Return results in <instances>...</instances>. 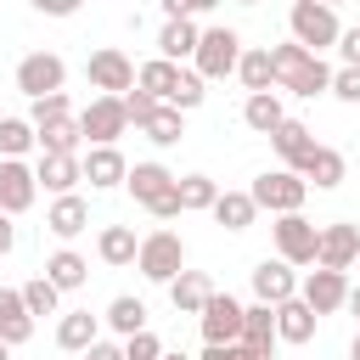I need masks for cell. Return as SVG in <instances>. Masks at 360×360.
I'll list each match as a JSON object with an SVG mask.
<instances>
[{"instance_id": "obj_43", "label": "cell", "mask_w": 360, "mask_h": 360, "mask_svg": "<svg viewBox=\"0 0 360 360\" xmlns=\"http://www.w3.org/2000/svg\"><path fill=\"white\" fill-rule=\"evenodd\" d=\"M197 360H264V354H253L248 343H208Z\"/></svg>"}, {"instance_id": "obj_30", "label": "cell", "mask_w": 360, "mask_h": 360, "mask_svg": "<svg viewBox=\"0 0 360 360\" xmlns=\"http://www.w3.org/2000/svg\"><path fill=\"white\" fill-rule=\"evenodd\" d=\"M304 180H315L321 191H332V186H343V174H349V163H343V152L338 146H315L309 158H304V169H298Z\"/></svg>"}, {"instance_id": "obj_16", "label": "cell", "mask_w": 360, "mask_h": 360, "mask_svg": "<svg viewBox=\"0 0 360 360\" xmlns=\"http://www.w3.org/2000/svg\"><path fill=\"white\" fill-rule=\"evenodd\" d=\"M270 146H276L281 169H304V158H309L321 141H315V129H309V124H298V118H281V124L270 129Z\"/></svg>"}, {"instance_id": "obj_26", "label": "cell", "mask_w": 360, "mask_h": 360, "mask_svg": "<svg viewBox=\"0 0 360 360\" xmlns=\"http://www.w3.org/2000/svg\"><path fill=\"white\" fill-rule=\"evenodd\" d=\"M208 298H214V281H208L202 270H180V276L169 281V304H174L180 315H202Z\"/></svg>"}, {"instance_id": "obj_47", "label": "cell", "mask_w": 360, "mask_h": 360, "mask_svg": "<svg viewBox=\"0 0 360 360\" xmlns=\"http://www.w3.org/2000/svg\"><path fill=\"white\" fill-rule=\"evenodd\" d=\"M84 360H124V343H101V338H96V343L84 349Z\"/></svg>"}, {"instance_id": "obj_39", "label": "cell", "mask_w": 360, "mask_h": 360, "mask_svg": "<svg viewBox=\"0 0 360 360\" xmlns=\"http://www.w3.org/2000/svg\"><path fill=\"white\" fill-rule=\"evenodd\" d=\"M208 101V79L197 73V68H180V90H174V107L180 112H191V107H202Z\"/></svg>"}, {"instance_id": "obj_3", "label": "cell", "mask_w": 360, "mask_h": 360, "mask_svg": "<svg viewBox=\"0 0 360 360\" xmlns=\"http://www.w3.org/2000/svg\"><path fill=\"white\" fill-rule=\"evenodd\" d=\"M287 28H292V39H298V45H309L315 56H321V51H332V45H338V34H343L338 6H326V0H292Z\"/></svg>"}, {"instance_id": "obj_14", "label": "cell", "mask_w": 360, "mask_h": 360, "mask_svg": "<svg viewBox=\"0 0 360 360\" xmlns=\"http://www.w3.org/2000/svg\"><path fill=\"white\" fill-rule=\"evenodd\" d=\"M34 174H39V186H45L51 197H68V191H79V180H84V158H79V152H39Z\"/></svg>"}, {"instance_id": "obj_19", "label": "cell", "mask_w": 360, "mask_h": 360, "mask_svg": "<svg viewBox=\"0 0 360 360\" xmlns=\"http://www.w3.org/2000/svg\"><path fill=\"white\" fill-rule=\"evenodd\" d=\"M45 231H51V236H62V242H73L79 231H90V202H84L79 191L56 197V202L45 208Z\"/></svg>"}, {"instance_id": "obj_29", "label": "cell", "mask_w": 360, "mask_h": 360, "mask_svg": "<svg viewBox=\"0 0 360 360\" xmlns=\"http://www.w3.org/2000/svg\"><path fill=\"white\" fill-rule=\"evenodd\" d=\"M281 118H287V107H281V96H276V90H253V96L242 101V124H248L253 135H270Z\"/></svg>"}, {"instance_id": "obj_52", "label": "cell", "mask_w": 360, "mask_h": 360, "mask_svg": "<svg viewBox=\"0 0 360 360\" xmlns=\"http://www.w3.org/2000/svg\"><path fill=\"white\" fill-rule=\"evenodd\" d=\"M158 360H186V354H169V349H163V354H158Z\"/></svg>"}, {"instance_id": "obj_7", "label": "cell", "mask_w": 360, "mask_h": 360, "mask_svg": "<svg viewBox=\"0 0 360 360\" xmlns=\"http://www.w3.org/2000/svg\"><path fill=\"white\" fill-rule=\"evenodd\" d=\"M79 129L90 146H118V135L129 129V107L124 96H90V107L79 112Z\"/></svg>"}, {"instance_id": "obj_45", "label": "cell", "mask_w": 360, "mask_h": 360, "mask_svg": "<svg viewBox=\"0 0 360 360\" xmlns=\"http://www.w3.org/2000/svg\"><path fill=\"white\" fill-rule=\"evenodd\" d=\"M28 6H34L39 17H73V11L84 6V0H28Z\"/></svg>"}, {"instance_id": "obj_11", "label": "cell", "mask_w": 360, "mask_h": 360, "mask_svg": "<svg viewBox=\"0 0 360 360\" xmlns=\"http://www.w3.org/2000/svg\"><path fill=\"white\" fill-rule=\"evenodd\" d=\"M34 197H39V174L22 158H0V208L17 219V214L34 208Z\"/></svg>"}, {"instance_id": "obj_33", "label": "cell", "mask_w": 360, "mask_h": 360, "mask_svg": "<svg viewBox=\"0 0 360 360\" xmlns=\"http://www.w3.org/2000/svg\"><path fill=\"white\" fill-rule=\"evenodd\" d=\"M141 135H146L152 146H174V141L186 135V112H180L174 101H158V107H152V118L141 124Z\"/></svg>"}, {"instance_id": "obj_6", "label": "cell", "mask_w": 360, "mask_h": 360, "mask_svg": "<svg viewBox=\"0 0 360 360\" xmlns=\"http://www.w3.org/2000/svg\"><path fill=\"white\" fill-rule=\"evenodd\" d=\"M276 253L287 259V264H315L321 259V225L315 219H304V208L298 214H276Z\"/></svg>"}, {"instance_id": "obj_2", "label": "cell", "mask_w": 360, "mask_h": 360, "mask_svg": "<svg viewBox=\"0 0 360 360\" xmlns=\"http://www.w3.org/2000/svg\"><path fill=\"white\" fill-rule=\"evenodd\" d=\"M174 180H180V174H169L163 163H135L124 186H129V197H135L152 219H180L186 208H180V186H174Z\"/></svg>"}, {"instance_id": "obj_53", "label": "cell", "mask_w": 360, "mask_h": 360, "mask_svg": "<svg viewBox=\"0 0 360 360\" xmlns=\"http://www.w3.org/2000/svg\"><path fill=\"white\" fill-rule=\"evenodd\" d=\"M236 6H259V0H236Z\"/></svg>"}, {"instance_id": "obj_20", "label": "cell", "mask_w": 360, "mask_h": 360, "mask_svg": "<svg viewBox=\"0 0 360 360\" xmlns=\"http://www.w3.org/2000/svg\"><path fill=\"white\" fill-rule=\"evenodd\" d=\"M315 321H321V315H315L298 292L276 304V338H281V343H309V338H315Z\"/></svg>"}, {"instance_id": "obj_27", "label": "cell", "mask_w": 360, "mask_h": 360, "mask_svg": "<svg viewBox=\"0 0 360 360\" xmlns=\"http://www.w3.org/2000/svg\"><path fill=\"white\" fill-rule=\"evenodd\" d=\"M197 39H202V28H197L191 17H169V22H163V34H158V56L186 62V56H197Z\"/></svg>"}, {"instance_id": "obj_23", "label": "cell", "mask_w": 360, "mask_h": 360, "mask_svg": "<svg viewBox=\"0 0 360 360\" xmlns=\"http://www.w3.org/2000/svg\"><path fill=\"white\" fill-rule=\"evenodd\" d=\"M34 135H39V152H79V146H84L79 112H56V118H39V124H34Z\"/></svg>"}, {"instance_id": "obj_36", "label": "cell", "mask_w": 360, "mask_h": 360, "mask_svg": "<svg viewBox=\"0 0 360 360\" xmlns=\"http://www.w3.org/2000/svg\"><path fill=\"white\" fill-rule=\"evenodd\" d=\"M174 186H180V208H186V214H202V208H214V197H219V186H214L208 174H180Z\"/></svg>"}, {"instance_id": "obj_1", "label": "cell", "mask_w": 360, "mask_h": 360, "mask_svg": "<svg viewBox=\"0 0 360 360\" xmlns=\"http://www.w3.org/2000/svg\"><path fill=\"white\" fill-rule=\"evenodd\" d=\"M270 62H276V90H292V96H321V90H332V68H326L309 45H298V39L270 45Z\"/></svg>"}, {"instance_id": "obj_22", "label": "cell", "mask_w": 360, "mask_h": 360, "mask_svg": "<svg viewBox=\"0 0 360 360\" xmlns=\"http://www.w3.org/2000/svg\"><path fill=\"white\" fill-rule=\"evenodd\" d=\"M0 338L11 349L34 338V309L22 304V287H0Z\"/></svg>"}, {"instance_id": "obj_48", "label": "cell", "mask_w": 360, "mask_h": 360, "mask_svg": "<svg viewBox=\"0 0 360 360\" xmlns=\"http://www.w3.org/2000/svg\"><path fill=\"white\" fill-rule=\"evenodd\" d=\"M11 248H17V225H11V214L0 208V259H6Z\"/></svg>"}, {"instance_id": "obj_10", "label": "cell", "mask_w": 360, "mask_h": 360, "mask_svg": "<svg viewBox=\"0 0 360 360\" xmlns=\"http://www.w3.org/2000/svg\"><path fill=\"white\" fill-rule=\"evenodd\" d=\"M68 84V62L56 56V51H28L22 62H17V90L34 101V96H51V90H62Z\"/></svg>"}, {"instance_id": "obj_31", "label": "cell", "mask_w": 360, "mask_h": 360, "mask_svg": "<svg viewBox=\"0 0 360 360\" xmlns=\"http://www.w3.org/2000/svg\"><path fill=\"white\" fill-rule=\"evenodd\" d=\"M208 214H214L225 231H248V225L259 219V202H253V191H219Z\"/></svg>"}, {"instance_id": "obj_4", "label": "cell", "mask_w": 360, "mask_h": 360, "mask_svg": "<svg viewBox=\"0 0 360 360\" xmlns=\"http://www.w3.org/2000/svg\"><path fill=\"white\" fill-rule=\"evenodd\" d=\"M248 191H253V202H259L264 214H298L304 197H309V180H304L298 169H264Z\"/></svg>"}, {"instance_id": "obj_25", "label": "cell", "mask_w": 360, "mask_h": 360, "mask_svg": "<svg viewBox=\"0 0 360 360\" xmlns=\"http://www.w3.org/2000/svg\"><path fill=\"white\" fill-rule=\"evenodd\" d=\"M96 253H101V264H112V270L135 264V253H141V236H135V225H101V236H96Z\"/></svg>"}, {"instance_id": "obj_24", "label": "cell", "mask_w": 360, "mask_h": 360, "mask_svg": "<svg viewBox=\"0 0 360 360\" xmlns=\"http://www.w3.org/2000/svg\"><path fill=\"white\" fill-rule=\"evenodd\" d=\"M236 343H248L253 354L270 360V349L281 343V338H276V304H248V315H242V338H236Z\"/></svg>"}, {"instance_id": "obj_17", "label": "cell", "mask_w": 360, "mask_h": 360, "mask_svg": "<svg viewBox=\"0 0 360 360\" xmlns=\"http://www.w3.org/2000/svg\"><path fill=\"white\" fill-rule=\"evenodd\" d=\"M292 292H298V276H292V264H287L281 253L253 264V298H259V304H281V298H292Z\"/></svg>"}, {"instance_id": "obj_15", "label": "cell", "mask_w": 360, "mask_h": 360, "mask_svg": "<svg viewBox=\"0 0 360 360\" xmlns=\"http://www.w3.org/2000/svg\"><path fill=\"white\" fill-rule=\"evenodd\" d=\"M354 259H360V225H349V219L321 225V259H315V264H326V270H354Z\"/></svg>"}, {"instance_id": "obj_40", "label": "cell", "mask_w": 360, "mask_h": 360, "mask_svg": "<svg viewBox=\"0 0 360 360\" xmlns=\"http://www.w3.org/2000/svg\"><path fill=\"white\" fill-rule=\"evenodd\" d=\"M158 354H163V338H158V332L141 326V332L124 338V360H158Z\"/></svg>"}, {"instance_id": "obj_50", "label": "cell", "mask_w": 360, "mask_h": 360, "mask_svg": "<svg viewBox=\"0 0 360 360\" xmlns=\"http://www.w3.org/2000/svg\"><path fill=\"white\" fill-rule=\"evenodd\" d=\"M349 360H360V332H354V343H349Z\"/></svg>"}, {"instance_id": "obj_21", "label": "cell", "mask_w": 360, "mask_h": 360, "mask_svg": "<svg viewBox=\"0 0 360 360\" xmlns=\"http://www.w3.org/2000/svg\"><path fill=\"white\" fill-rule=\"evenodd\" d=\"M96 338H101V315H90V309H62V321H56V349L84 354Z\"/></svg>"}, {"instance_id": "obj_54", "label": "cell", "mask_w": 360, "mask_h": 360, "mask_svg": "<svg viewBox=\"0 0 360 360\" xmlns=\"http://www.w3.org/2000/svg\"><path fill=\"white\" fill-rule=\"evenodd\" d=\"M326 6H338V0H326Z\"/></svg>"}, {"instance_id": "obj_34", "label": "cell", "mask_w": 360, "mask_h": 360, "mask_svg": "<svg viewBox=\"0 0 360 360\" xmlns=\"http://www.w3.org/2000/svg\"><path fill=\"white\" fill-rule=\"evenodd\" d=\"M236 79L248 84V96H253V90H276V62H270V45H264V51H242Z\"/></svg>"}, {"instance_id": "obj_32", "label": "cell", "mask_w": 360, "mask_h": 360, "mask_svg": "<svg viewBox=\"0 0 360 360\" xmlns=\"http://www.w3.org/2000/svg\"><path fill=\"white\" fill-rule=\"evenodd\" d=\"M45 276H51L62 292H79V287L90 281V259H84V253H73V248H56V253L45 259Z\"/></svg>"}, {"instance_id": "obj_13", "label": "cell", "mask_w": 360, "mask_h": 360, "mask_svg": "<svg viewBox=\"0 0 360 360\" xmlns=\"http://www.w3.org/2000/svg\"><path fill=\"white\" fill-rule=\"evenodd\" d=\"M242 315H248V304H236L231 292H214L208 304H202V343H236L242 338Z\"/></svg>"}, {"instance_id": "obj_41", "label": "cell", "mask_w": 360, "mask_h": 360, "mask_svg": "<svg viewBox=\"0 0 360 360\" xmlns=\"http://www.w3.org/2000/svg\"><path fill=\"white\" fill-rule=\"evenodd\" d=\"M332 96H338V101H349V107H360V68H349V62H343V68L332 73Z\"/></svg>"}, {"instance_id": "obj_35", "label": "cell", "mask_w": 360, "mask_h": 360, "mask_svg": "<svg viewBox=\"0 0 360 360\" xmlns=\"http://www.w3.org/2000/svg\"><path fill=\"white\" fill-rule=\"evenodd\" d=\"M101 321H107L118 338H129V332H141V326H146V304H141V298H129V292H118V298L107 304V315H101Z\"/></svg>"}, {"instance_id": "obj_42", "label": "cell", "mask_w": 360, "mask_h": 360, "mask_svg": "<svg viewBox=\"0 0 360 360\" xmlns=\"http://www.w3.org/2000/svg\"><path fill=\"white\" fill-rule=\"evenodd\" d=\"M124 107H129V124H135V129H141V124H146V118H152V107H158V96H152V90H141V84H135V90H124Z\"/></svg>"}, {"instance_id": "obj_51", "label": "cell", "mask_w": 360, "mask_h": 360, "mask_svg": "<svg viewBox=\"0 0 360 360\" xmlns=\"http://www.w3.org/2000/svg\"><path fill=\"white\" fill-rule=\"evenodd\" d=\"M0 360H11V343H6V338H0Z\"/></svg>"}, {"instance_id": "obj_18", "label": "cell", "mask_w": 360, "mask_h": 360, "mask_svg": "<svg viewBox=\"0 0 360 360\" xmlns=\"http://www.w3.org/2000/svg\"><path fill=\"white\" fill-rule=\"evenodd\" d=\"M84 180H90V191H112V186H124V180H129L124 152H118V146H90V152H84Z\"/></svg>"}, {"instance_id": "obj_28", "label": "cell", "mask_w": 360, "mask_h": 360, "mask_svg": "<svg viewBox=\"0 0 360 360\" xmlns=\"http://www.w3.org/2000/svg\"><path fill=\"white\" fill-rule=\"evenodd\" d=\"M135 84H141V90H152L158 101H174V90H180V62L152 56V62H141V68H135Z\"/></svg>"}, {"instance_id": "obj_5", "label": "cell", "mask_w": 360, "mask_h": 360, "mask_svg": "<svg viewBox=\"0 0 360 360\" xmlns=\"http://www.w3.org/2000/svg\"><path fill=\"white\" fill-rule=\"evenodd\" d=\"M135 264H141V276H146V281H163V287H169V281L186 270V242H180L174 231H146V236H141Z\"/></svg>"}, {"instance_id": "obj_8", "label": "cell", "mask_w": 360, "mask_h": 360, "mask_svg": "<svg viewBox=\"0 0 360 360\" xmlns=\"http://www.w3.org/2000/svg\"><path fill=\"white\" fill-rule=\"evenodd\" d=\"M191 62H197L202 79H225V73H236V62H242V34H236V28H202Z\"/></svg>"}, {"instance_id": "obj_12", "label": "cell", "mask_w": 360, "mask_h": 360, "mask_svg": "<svg viewBox=\"0 0 360 360\" xmlns=\"http://www.w3.org/2000/svg\"><path fill=\"white\" fill-rule=\"evenodd\" d=\"M298 298H304L315 315H332V309H343V304H349V281H343V270L315 264V270L298 281Z\"/></svg>"}, {"instance_id": "obj_55", "label": "cell", "mask_w": 360, "mask_h": 360, "mask_svg": "<svg viewBox=\"0 0 360 360\" xmlns=\"http://www.w3.org/2000/svg\"><path fill=\"white\" fill-rule=\"evenodd\" d=\"M354 264H360V259H354Z\"/></svg>"}, {"instance_id": "obj_37", "label": "cell", "mask_w": 360, "mask_h": 360, "mask_svg": "<svg viewBox=\"0 0 360 360\" xmlns=\"http://www.w3.org/2000/svg\"><path fill=\"white\" fill-rule=\"evenodd\" d=\"M28 146H39L28 118H0V158H22Z\"/></svg>"}, {"instance_id": "obj_38", "label": "cell", "mask_w": 360, "mask_h": 360, "mask_svg": "<svg viewBox=\"0 0 360 360\" xmlns=\"http://www.w3.org/2000/svg\"><path fill=\"white\" fill-rule=\"evenodd\" d=\"M22 304H28L34 315H56V309H62V287H56L51 276H34V281L22 287Z\"/></svg>"}, {"instance_id": "obj_46", "label": "cell", "mask_w": 360, "mask_h": 360, "mask_svg": "<svg viewBox=\"0 0 360 360\" xmlns=\"http://www.w3.org/2000/svg\"><path fill=\"white\" fill-rule=\"evenodd\" d=\"M163 6V17H197L202 11V0H158Z\"/></svg>"}, {"instance_id": "obj_49", "label": "cell", "mask_w": 360, "mask_h": 360, "mask_svg": "<svg viewBox=\"0 0 360 360\" xmlns=\"http://www.w3.org/2000/svg\"><path fill=\"white\" fill-rule=\"evenodd\" d=\"M349 315H360V287H349V304H343Z\"/></svg>"}, {"instance_id": "obj_44", "label": "cell", "mask_w": 360, "mask_h": 360, "mask_svg": "<svg viewBox=\"0 0 360 360\" xmlns=\"http://www.w3.org/2000/svg\"><path fill=\"white\" fill-rule=\"evenodd\" d=\"M338 51H343V62H349V68H360V22L338 34Z\"/></svg>"}, {"instance_id": "obj_9", "label": "cell", "mask_w": 360, "mask_h": 360, "mask_svg": "<svg viewBox=\"0 0 360 360\" xmlns=\"http://www.w3.org/2000/svg\"><path fill=\"white\" fill-rule=\"evenodd\" d=\"M84 79H90V90H101V96H124V90H135V62H129L118 45H101V51H90Z\"/></svg>"}]
</instances>
